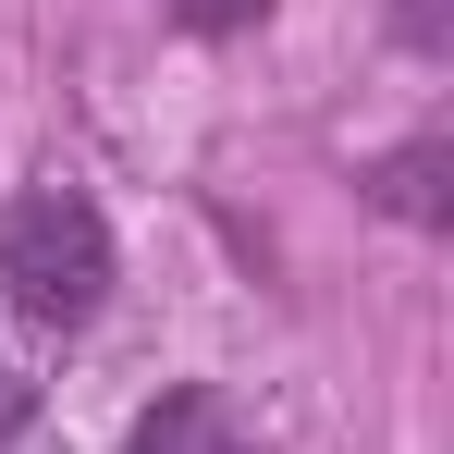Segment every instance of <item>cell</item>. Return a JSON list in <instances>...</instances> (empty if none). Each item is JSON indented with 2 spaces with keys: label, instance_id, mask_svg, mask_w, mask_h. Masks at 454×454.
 <instances>
[{
  "label": "cell",
  "instance_id": "cell-1",
  "mask_svg": "<svg viewBox=\"0 0 454 454\" xmlns=\"http://www.w3.org/2000/svg\"><path fill=\"white\" fill-rule=\"evenodd\" d=\"M0 283H12L25 319H50V332L98 319V295H111V222L86 209L74 184L12 197V222H0Z\"/></svg>",
  "mask_w": 454,
  "mask_h": 454
},
{
  "label": "cell",
  "instance_id": "cell-2",
  "mask_svg": "<svg viewBox=\"0 0 454 454\" xmlns=\"http://www.w3.org/2000/svg\"><path fill=\"white\" fill-rule=\"evenodd\" d=\"M123 454H222V393H197V380H172L148 418H136V442Z\"/></svg>",
  "mask_w": 454,
  "mask_h": 454
},
{
  "label": "cell",
  "instance_id": "cell-3",
  "mask_svg": "<svg viewBox=\"0 0 454 454\" xmlns=\"http://www.w3.org/2000/svg\"><path fill=\"white\" fill-rule=\"evenodd\" d=\"M380 209H393V222H418V233H442V222H454V197H442V148L380 160Z\"/></svg>",
  "mask_w": 454,
  "mask_h": 454
},
{
  "label": "cell",
  "instance_id": "cell-4",
  "mask_svg": "<svg viewBox=\"0 0 454 454\" xmlns=\"http://www.w3.org/2000/svg\"><path fill=\"white\" fill-rule=\"evenodd\" d=\"M270 0H172V25H197V37H246Z\"/></svg>",
  "mask_w": 454,
  "mask_h": 454
},
{
  "label": "cell",
  "instance_id": "cell-5",
  "mask_svg": "<svg viewBox=\"0 0 454 454\" xmlns=\"http://www.w3.org/2000/svg\"><path fill=\"white\" fill-rule=\"evenodd\" d=\"M25 418H37V380H25V369H12V356H0V442H12Z\"/></svg>",
  "mask_w": 454,
  "mask_h": 454
},
{
  "label": "cell",
  "instance_id": "cell-6",
  "mask_svg": "<svg viewBox=\"0 0 454 454\" xmlns=\"http://www.w3.org/2000/svg\"><path fill=\"white\" fill-rule=\"evenodd\" d=\"M393 25H405L418 50H442V37H454V25H442V0H393Z\"/></svg>",
  "mask_w": 454,
  "mask_h": 454
}]
</instances>
